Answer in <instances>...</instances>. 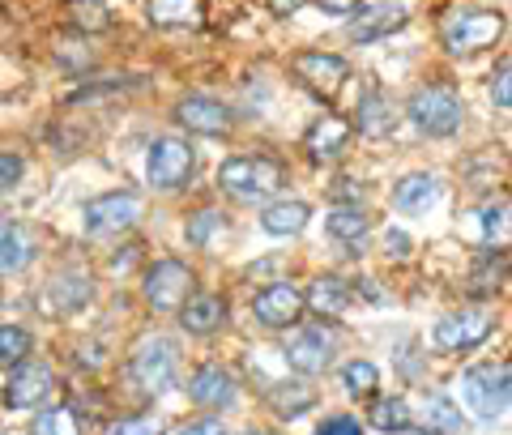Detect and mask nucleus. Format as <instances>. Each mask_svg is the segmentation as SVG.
Wrapping results in <instances>:
<instances>
[{
    "mask_svg": "<svg viewBox=\"0 0 512 435\" xmlns=\"http://www.w3.org/2000/svg\"><path fill=\"white\" fill-rule=\"evenodd\" d=\"M359 133L363 137H384L393 133V103L380 90H367L359 99Z\"/></svg>",
    "mask_w": 512,
    "mask_h": 435,
    "instance_id": "obj_23",
    "label": "nucleus"
},
{
    "mask_svg": "<svg viewBox=\"0 0 512 435\" xmlns=\"http://www.w3.org/2000/svg\"><path fill=\"white\" fill-rule=\"evenodd\" d=\"M248 435H265V431H248Z\"/></svg>",
    "mask_w": 512,
    "mask_h": 435,
    "instance_id": "obj_45",
    "label": "nucleus"
},
{
    "mask_svg": "<svg viewBox=\"0 0 512 435\" xmlns=\"http://www.w3.org/2000/svg\"><path fill=\"white\" fill-rule=\"evenodd\" d=\"M291 69H295V77L303 86L325 94V99H333V94L342 90V82L350 77V64L342 56H333V52H299L291 60Z\"/></svg>",
    "mask_w": 512,
    "mask_h": 435,
    "instance_id": "obj_9",
    "label": "nucleus"
},
{
    "mask_svg": "<svg viewBox=\"0 0 512 435\" xmlns=\"http://www.w3.org/2000/svg\"><path fill=\"white\" fill-rule=\"evenodd\" d=\"M111 435H163V423L158 418H124Z\"/></svg>",
    "mask_w": 512,
    "mask_h": 435,
    "instance_id": "obj_37",
    "label": "nucleus"
},
{
    "mask_svg": "<svg viewBox=\"0 0 512 435\" xmlns=\"http://www.w3.org/2000/svg\"><path fill=\"white\" fill-rule=\"evenodd\" d=\"M69 13H73V22L82 30H107L111 26L103 0H69Z\"/></svg>",
    "mask_w": 512,
    "mask_h": 435,
    "instance_id": "obj_34",
    "label": "nucleus"
},
{
    "mask_svg": "<svg viewBox=\"0 0 512 435\" xmlns=\"http://www.w3.org/2000/svg\"><path fill=\"white\" fill-rule=\"evenodd\" d=\"M406 116L410 124L419 128V133L427 137H448L461 128V116H466V107H461V99L448 86H423L410 94L406 103Z\"/></svg>",
    "mask_w": 512,
    "mask_h": 435,
    "instance_id": "obj_3",
    "label": "nucleus"
},
{
    "mask_svg": "<svg viewBox=\"0 0 512 435\" xmlns=\"http://www.w3.org/2000/svg\"><path fill=\"white\" fill-rule=\"evenodd\" d=\"M410 22L406 5H393V0H380V5H367L359 13H350V26L346 35L355 43H376V39H389L393 30H402Z\"/></svg>",
    "mask_w": 512,
    "mask_h": 435,
    "instance_id": "obj_10",
    "label": "nucleus"
},
{
    "mask_svg": "<svg viewBox=\"0 0 512 435\" xmlns=\"http://www.w3.org/2000/svg\"><path fill=\"white\" fill-rule=\"evenodd\" d=\"M86 299H90V278L86 273H60V278L47 282V290H43V308L47 312H73V308H82Z\"/></svg>",
    "mask_w": 512,
    "mask_h": 435,
    "instance_id": "obj_19",
    "label": "nucleus"
},
{
    "mask_svg": "<svg viewBox=\"0 0 512 435\" xmlns=\"http://www.w3.org/2000/svg\"><path fill=\"white\" fill-rule=\"evenodd\" d=\"M316 435H363V427H359V418L338 414V418H329V423H320Z\"/></svg>",
    "mask_w": 512,
    "mask_h": 435,
    "instance_id": "obj_39",
    "label": "nucleus"
},
{
    "mask_svg": "<svg viewBox=\"0 0 512 435\" xmlns=\"http://www.w3.org/2000/svg\"><path fill=\"white\" fill-rule=\"evenodd\" d=\"M461 397L478 418H500L512 406V372L500 363H487V367H470L461 376Z\"/></svg>",
    "mask_w": 512,
    "mask_h": 435,
    "instance_id": "obj_4",
    "label": "nucleus"
},
{
    "mask_svg": "<svg viewBox=\"0 0 512 435\" xmlns=\"http://www.w3.org/2000/svg\"><path fill=\"white\" fill-rule=\"evenodd\" d=\"M52 389H56L52 367H43V363H18V372H13L9 389H5V401H9L13 410H35V406H43V401L52 397Z\"/></svg>",
    "mask_w": 512,
    "mask_h": 435,
    "instance_id": "obj_13",
    "label": "nucleus"
},
{
    "mask_svg": "<svg viewBox=\"0 0 512 435\" xmlns=\"http://www.w3.org/2000/svg\"><path fill=\"white\" fill-rule=\"evenodd\" d=\"M350 133H355V128H350L342 116H320L308 133H303V150H308L316 163H325V158H338L346 150Z\"/></svg>",
    "mask_w": 512,
    "mask_h": 435,
    "instance_id": "obj_16",
    "label": "nucleus"
},
{
    "mask_svg": "<svg viewBox=\"0 0 512 435\" xmlns=\"http://www.w3.org/2000/svg\"><path fill=\"white\" fill-rule=\"evenodd\" d=\"M440 39L453 56L487 52L504 39V13L495 9H453L440 18Z\"/></svg>",
    "mask_w": 512,
    "mask_h": 435,
    "instance_id": "obj_1",
    "label": "nucleus"
},
{
    "mask_svg": "<svg viewBox=\"0 0 512 435\" xmlns=\"http://www.w3.org/2000/svg\"><path fill=\"white\" fill-rule=\"evenodd\" d=\"M286 363H291L299 376H320L333 363V337L325 329H299L291 342H286Z\"/></svg>",
    "mask_w": 512,
    "mask_h": 435,
    "instance_id": "obj_12",
    "label": "nucleus"
},
{
    "mask_svg": "<svg viewBox=\"0 0 512 435\" xmlns=\"http://www.w3.org/2000/svg\"><path fill=\"white\" fill-rule=\"evenodd\" d=\"M342 380H346V393H350V397H372V393H376V384H380L376 367H372V363H363V359L346 363Z\"/></svg>",
    "mask_w": 512,
    "mask_h": 435,
    "instance_id": "obj_32",
    "label": "nucleus"
},
{
    "mask_svg": "<svg viewBox=\"0 0 512 435\" xmlns=\"http://www.w3.org/2000/svg\"><path fill=\"white\" fill-rule=\"evenodd\" d=\"M218 227H222V214H210V209H205V214L192 218V227H188V244H205V239H210V231H218Z\"/></svg>",
    "mask_w": 512,
    "mask_h": 435,
    "instance_id": "obj_36",
    "label": "nucleus"
},
{
    "mask_svg": "<svg viewBox=\"0 0 512 435\" xmlns=\"http://www.w3.org/2000/svg\"><path fill=\"white\" fill-rule=\"evenodd\" d=\"M175 120H180L188 133H201V137H222L231 128V111L222 107L218 99H184L175 107Z\"/></svg>",
    "mask_w": 512,
    "mask_h": 435,
    "instance_id": "obj_15",
    "label": "nucleus"
},
{
    "mask_svg": "<svg viewBox=\"0 0 512 435\" xmlns=\"http://www.w3.org/2000/svg\"><path fill=\"white\" fill-rule=\"evenodd\" d=\"M35 435H82V423H77V414L69 406H56L35 418Z\"/></svg>",
    "mask_w": 512,
    "mask_h": 435,
    "instance_id": "obj_31",
    "label": "nucleus"
},
{
    "mask_svg": "<svg viewBox=\"0 0 512 435\" xmlns=\"http://www.w3.org/2000/svg\"><path fill=\"white\" fill-rule=\"evenodd\" d=\"M180 325L188 333H197V337L222 329V325H227V299H218V295H192V299H184Z\"/></svg>",
    "mask_w": 512,
    "mask_h": 435,
    "instance_id": "obj_18",
    "label": "nucleus"
},
{
    "mask_svg": "<svg viewBox=\"0 0 512 435\" xmlns=\"http://www.w3.org/2000/svg\"><path fill=\"white\" fill-rule=\"evenodd\" d=\"M384 252H389L393 261H406V256H410V239H406V231H389V235H384Z\"/></svg>",
    "mask_w": 512,
    "mask_h": 435,
    "instance_id": "obj_40",
    "label": "nucleus"
},
{
    "mask_svg": "<svg viewBox=\"0 0 512 435\" xmlns=\"http://www.w3.org/2000/svg\"><path fill=\"white\" fill-rule=\"evenodd\" d=\"M436 197H440V184H436V175H427V171L406 175V180L397 184V192H393V201H397L402 214H423L427 205H436Z\"/></svg>",
    "mask_w": 512,
    "mask_h": 435,
    "instance_id": "obj_21",
    "label": "nucleus"
},
{
    "mask_svg": "<svg viewBox=\"0 0 512 435\" xmlns=\"http://www.w3.org/2000/svg\"><path fill=\"white\" fill-rule=\"evenodd\" d=\"M35 256V244H30L26 227L18 222H0V273H22Z\"/></svg>",
    "mask_w": 512,
    "mask_h": 435,
    "instance_id": "obj_22",
    "label": "nucleus"
},
{
    "mask_svg": "<svg viewBox=\"0 0 512 435\" xmlns=\"http://www.w3.org/2000/svg\"><path fill=\"white\" fill-rule=\"evenodd\" d=\"M508 269H512V261H508V252H487L483 261H478V269H474V278H470V290L474 295H495V290L504 286V278H508Z\"/></svg>",
    "mask_w": 512,
    "mask_h": 435,
    "instance_id": "obj_26",
    "label": "nucleus"
},
{
    "mask_svg": "<svg viewBox=\"0 0 512 435\" xmlns=\"http://www.w3.org/2000/svg\"><path fill=\"white\" fill-rule=\"evenodd\" d=\"M192 171H197V154H192V145L180 141V137H163L150 145V158H146V175L154 188L163 192H175L192 180Z\"/></svg>",
    "mask_w": 512,
    "mask_h": 435,
    "instance_id": "obj_5",
    "label": "nucleus"
},
{
    "mask_svg": "<svg viewBox=\"0 0 512 435\" xmlns=\"http://www.w3.org/2000/svg\"><path fill=\"white\" fill-rule=\"evenodd\" d=\"M188 397L205 410H222L235 401V380L222 372V367H201V372L188 380Z\"/></svg>",
    "mask_w": 512,
    "mask_h": 435,
    "instance_id": "obj_17",
    "label": "nucleus"
},
{
    "mask_svg": "<svg viewBox=\"0 0 512 435\" xmlns=\"http://www.w3.org/2000/svg\"><path fill=\"white\" fill-rule=\"evenodd\" d=\"M171 435H222V423H188V427L171 431Z\"/></svg>",
    "mask_w": 512,
    "mask_h": 435,
    "instance_id": "obj_42",
    "label": "nucleus"
},
{
    "mask_svg": "<svg viewBox=\"0 0 512 435\" xmlns=\"http://www.w3.org/2000/svg\"><path fill=\"white\" fill-rule=\"evenodd\" d=\"M303 5V0H269V9L278 13V18H291V13Z\"/></svg>",
    "mask_w": 512,
    "mask_h": 435,
    "instance_id": "obj_43",
    "label": "nucleus"
},
{
    "mask_svg": "<svg viewBox=\"0 0 512 435\" xmlns=\"http://www.w3.org/2000/svg\"><path fill=\"white\" fill-rule=\"evenodd\" d=\"M218 184L239 201H265L282 188V167L274 158L256 154V158H231L218 167Z\"/></svg>",
    "mask_w": 512,
    "mask_h": 435,
    "instance_id": "obj_2",
    "label": "nucleus"
},
{
    "mask_svg": "<svg viewBox=\"0 0 512 435\" xmlns=\"http://www.w3.org/2000/svg\"><path fill=\"white\" fill-rule=\"evenodd\" d=\"M261 227L269 235H299L303 227H308V205L303 201H278V205H269L265 214H261Z\"/></svg>",
    "mask_w": 512,
    "mask_h": 435,
    "instance_id": "obj_24",
    "label": "nucleus"
},
{
    "mask_svg": "<svg viewBox=\"0 0 512 435\" xmlns=\"http://www.w3.org/2000/svg\"><path fill=\"white\" fill-rule=\"evenodd\" d=\"M325 13H338V18H350V13L359 9V0H316Z\"/></svg>",
    "mask_w": 512,
    "mask_h": 435,
    "instance_id": "obj_41",
    "label": "nucleus"
},
{
    "mask_svg": "<svg viewBox=\"0 0 512 435\" xmlns=\"http://www.w3.org/2000/svg\"><path fill=\"white\" fill-rule=\"evenodd\" d=\"M188 290H192V269L184 261H154L146 269V282H141V295H146V303L158 312L184 308Z\"/></svg>",
    "mask_w": 512,
    "mask_h": 435,
    "instance_id": "obj_7",
    "label": "nucleus"
},
{
    "mask_svg": "<svg viewBox=\"0 0 512 435\" xmlns=\"http://www.w3.org/2000/svg\"><path fill=\"white\" fill-rule=\"evenodd\" d=\"M128 372H133L137 389L141 393H167L175 384V346L167 342V337H146L137 350H133V363H128Z\"/></svg>",
    "mask_w": 512,
    "mask_h": 435,
    "instance_id": "obj_6",
    "label": "nucleus"
},
{
    "mask_svg": "<svg viewBox=\"0 0 512 435\" xmlns=\"http://www.w3.org/2000/svg\"><path fill=\"white\" fill-rule=\"evenodd\" d=\"M491 99H495V107H512V60H504L500 69L491 73Z\"/></svg>",
    "mask_w": 512,
    "mask_h": 435,
    "instance_id": "obj_35",
    "label": "nucleus"
},
{
    "mask_svg": "<svg viewBox=\"0 0 512 435\" xmlns=\"http://www.w3.org/2000/svg\"><path fill=\"white\" fill-rule=\"evenodd\" d=\"M201 0H146L150 26H197Z\"/></svg>",
    "mask_w": 512,
    "mask_h": 435,
    "instance_id": "obj_25",
    "label": "nucleus"
},
{
    "mask_svg": "<svg viewBox=\"0 0 512 435\" xmlns=\"http://www.w3.org/2000/svg\"><path fill=\"white\" fill-rule=\"evenodd\" d=\"M427 431H440V435L461 431V410L453 406V401H444V397H431L427 401Z\"/></svg>",
    "mask_w": 512,
    "mask_h": 435,
    "instance_id": "obj_33",
    "label": "nucleus"
},
{
    "mask_svg": "<svg viewBox=\"0 0 512 435\" xmlns=\"http://www.w3.org/2000/svg\"><path fill=\"white\" fill-rule=\"evenodd\" d=\"M22 158L18 154H0V192H9L13 184H18L22 180Z\"/></svg>",
    "mask_w": 512,
    "mask_h": 435,
    "instance_id": "obj_38",
    "label": "nucleus"
},
{
    "mask_svg": "<svg viewBox=\"0 0 512 435\" xmlns=\"http://www.w3.org/2000/svg\"><path fill=\"white\" fill-rule=\"evenodd\" d=\"M367 423L397 435V431H406V427H410V410H406V401H402V397H380L376 406H372V414H367Z\"/></svg>",
    "mask_w": 512,
    "mask_h": 435,
    "instance_id": "obj_29",
    "label": "nucleus"
},
{
    "mask_svg": "<svg viewBox=\"0 0 512 435\" xmlns=\"http://www.w3.org/2000/svg\"><path fill=\"white\" fill-rule=\"evenodd\" d=\"M252 312L256 320H261L265 329H291L299 312H303V295H299V286L291 282H274V286H265L261 295L252 299Z\"/></svg>",
    "mask_w": 512,
    "mask_h": 435,
    "instance_id": "obj_11",
    "label": "nucleus"
},
{
    "mask_svg": "<svg viewBox=\"0 0 512 435\" xmlns=\"http://www.w3.org/2000/svg\"><path fill=\"white\" fill-rule=\"evenodd\" d=\"M491 316L487 312H453L436 325V346L440 350H474L478 342H487Z\"/></svg>",
    "mask_w": 512,
    "mask_h": 435,
    "instance_id": "obj_14",
    "label": "nucleus"
},
{
    "mask_svg": "<svg viewBox=\"0 0 512 435\" xmlns=\"http://www.w3.org/2000/svg\"><path fill=\"white\" fill-rule=\"evenodd\" d=\"M478 231H483V244H487V248L512 244V209H508V205H487V209H478Z\"/></svg>",
    "mask_w": 512,
    "mask_h": 435,
    "instance_id": "obj_28",
    "label": "nucleus"
},
{
    "mask_svg": "<svg viewBox=\"0 0 512 435\" xmlns=\"http://www.w3.org/2000/svg\"><path fill=\"white\" fill-rule=\"evenodd\" d=\"M367 231H372V218H367L359 205H338L329 214V235L342 239V244H359Z\"/></svg>",
    "mask_w": 512,
    "mask_h": 435,
    "instance_id": "obj_27",
    "label": "nucleus"
},
{
    "mask_svg": "<svg viewBox=\"0 0 512 435\" xmlns=\"http://www.w3.org/2000/svg\"><path fill=\"white\" fill-rule=\"evenodd\" d=\"M397 435H431V431H410V427H406V431H397Z\"/></svg>",
    "mask_w": 512,
    "mask_h": 435,
    "instance_id": "obj_44",
    "label": "nucleus"
},
{
    "mask_svg": "<svg viewBox=\"0 0 512 435\" xmlns=\"http://www.w3.org/2000/svg\"><path fill=\"white\" fill-rule=\"evenodd\" d=\"M303 303H308V308H312L320 320H338V316L350 308V286H346L342 278H316Z\"/></svg>",
    "mask_w": 512,
    "mask_h": 435,
    "instance_id": "obj_20",
    "label": "nucleus"
},
{
    "mask_svg": "<svg viewBox=\"0 0 512 435\" xmlns=\"http://www.w3.org/2000/svg\"><path fill=\"white\" fill-rule=\"evenodd\" d=\"M30 354V333L18 325H0V367H18Z\"/></svg>",
    "mask_w": 512,
    "mask_h": 435,
    "instance_id": "obj_30",
    "label": "nucleus"
},
{
    "mask_svg": "<svg viewBox=\"0 0 512 435\" xmlns=\"http://www.w3.org/2000/svg\"><path fill=\"white\" fill-rule=\"evenodd\" d=\"M137 218H141L137 192H107V197H94L82 214L90 235H120V231L133 227Z\"/></svg>",
    "mask_w": 512,
    "mask_h": 435,
    "instance_id": "obj_8",
    "label": "nucleus"
}]
</instances>
